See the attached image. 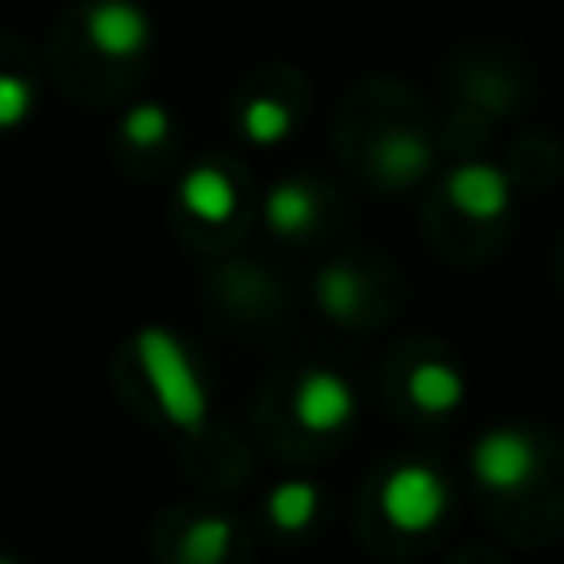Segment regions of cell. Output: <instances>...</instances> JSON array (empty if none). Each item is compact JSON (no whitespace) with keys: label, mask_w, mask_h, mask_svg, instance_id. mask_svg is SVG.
Masks as SVG:
<instances>
[{"label":"cell","mask_w":564,"mask_h":564,"mask_svg":"<svg viewBox=\"0 0 564 564\" xmlns=\"http://www.w3.org/2000/svg\"><path fill=\"white\" fill-rule=\"evenodd\" d=\"M137 366L145 375V388L154 397V405L163 410L167 423H176L181 432H198L207 423V388L185 352V344L163 330V326H141L132 339Z\"/></svg>","instance_id":"obj_1"},{"label":"cell","mask_w":564,"mask_h":564,"mask_svg":"<svg viewBox=\"0 0 564 564\" xmlns=\"http://www.w3.org/2000/svg\"><path fill=\"white\" fill-rule=\"evenodd\" d=\"M379 511L401 533H423L445 516V480L427 463H401L379 485Z\"/></svg>","instance_id":"obj_2"},{"label":"cell","mask_w":564,"mask_h":564,"mask_svg":"<svg viewBox=\"0 0 564 564\" xmlns=\"http://www.w3.org/2000/svg\"><path fill=\"white\" fill-rule=\"evenodd\" d=\"M471 471H476L480 485L511 494V489L529 485V476L538 471V449H533V441L524 432L494 427L471 445Z\"/></svg>","instance_id":"obj_3"},{"label":"cell","mask_w":564,"mask_h":564,"mask_svg":"<svg viewBox=\"0 0 564 564\" xmlns=\"http://www.w3.org/2000/svg\"><path fill=\"white\" fill-rule=\"evenodd\" d=\"M291 410L300 419L304 432H339L352 414H357V397L352 383L339 370H304L291 397Z\"/></svg>","instance_id":"obj_4"},{"label":"cell","mask_w":564,"mask_h":564,"mask_svg":"<svg viewBox=\"0 0 564 564\" xmlns=\"http://www.w3.org/2000/svg\"><path fill=\"white\" fill-rule=\"evenodd\" d=\"M84 31L101 57H137L150 44V18L132 0H97L84 18Z\"/></svg>","instance_id":"obj_5"},{"label":"cell","mask_w":564,"mask_h":564,"mask_svg":"<svg viewBox=\"0 0 564 564\" xmlns=\"http://www.w3.org/2000/svg\"><path fill=\"white\" fill-rule=\"evenodd\" d=\"M445 194L467 220H498L511 203V181L494 163H463L449 172Z\"/></svg>","instance_id":"obj_6"},{"label":"cell","mask_w":564,"mask_h":564,"mask_svg":"<svg viewBox=\"0 0 564 564\" xmlns=\"http://www.w3.org/2000/svg\"><path fill=\"white\" fill-rule=\"evenodd\" d=\"M181 207L203 220V225H225L234 212H238V189L234 181L216 167V163H194L185 176H181V189H176Z\"/></svg>","instance_id":"obj_7"},{"label":"cell","mask_w":564,"mask_h":564,"mask_svg":"<svg viewBox=\"0 0 564 564\" xmlns=\"http://www.w3.org/2000/svg\"><path fill=\"white\" fill-rule=\"evenodd\" d=\"M432 163V145L414 132V128H392L375 141V167L388 185H410L427 172Z\"/></svg>","instance_id":"obj_8"},{"label":"cell","mask_w":564,"mask_h":564,"mask_svg":"<svg viewBox=\"0 0 564 564\" xmlns=\"http://www.w3.org/2000/svg\"><path fill=\"white\" fill-rule=\"evenodd\" d=\"M405 392L423 414H449V410L463 405L467 383L449 361H419L405 379Z\"/></svg>","instance_id":"obj_9"},{"label":"cell","mask_w":564,"mask_h":564,"mask_svg":"<svg viewBox=\"0 0 564 564\" xmlns=\"http://www.w3.org/2000/svg\"><path fill=\"white\" fill-rule=\"evenodd\" d=\"M264 220H269V229L282 234V238L308 234L313 220H317V198H313V189L300 185V181L278 185V189L269 194V203H264Z\"/></svg>","instance_id":"obj_10"},{"label":"cell","mask_w":564,"mask_h":564,"mask_svg":"<svg viewBox=\"0 0 564 564\" xmlns=\"http://www.w3.org/2000/svg\"><path fill=\"white\" fill-rule=\"evenodd\" d=\"M317 304H322V313L326 317H352L361 304H366V282H361V273L357 269H348V264H326L322 273H317Z\"/></svg>","instance_id":"obj_11"},{"label":"cell","mask_w":564,"mask_h":564,"mask_svg":"<svg viewBox=\"0 0 564 564\" xmlns=\"http://www.w3.org/2000/svg\"><path fill=\"white\" fill-rule=\"evenodd\" d=\"M317 516V485L313 480H278L269 494V520L286 533L308 529Z\"/></svg>","instance_id":"obj_12"},{"label":"cell","mask_w":564,"mask_h":564,"mask_svg":"<svg viewBox=\"0 0 564 564\" xmlns=\"http://www.w3.org/2000/svg\"><path fill=\"white\" fill-rule=\"evenodd\" d=\"M229 538H234V529H229L225 516H198V520L181 533L176 555H181L185 564H216V560L229 551Z\"/></svg>","instance_id":"obj_13"},{"label":"cell","mask_w":564,"mask_h":564,"mask_svg":"<svg viewBox=\"0 0 564 564\" xmlns=\"http://www.w3.org/2000/svg\"><path fill=\"white\" fill-rule=\"evenodd\" d=\"M291 123H295V115H291V106L286 101H278V97H251L247 106H242V132H247V141H256V145H278L286 132H291Z\"/></svg>","instance_id":"obj_14"},{"label":"cell","mask_w":564,"mask_h":564,"mask_svg":"<svg viewBox=\"0 0 564 564\" xmlns=\"http://www.w3.org/2000/svg\"><path fill=\"white\" fill-rule=\"evenodd\" d=\"M119 128H123L128 145H137V150H154V145L167 141V132H172V115H167V106H159V101H137V106L123 115Z\"/></svg>","instance_id":"obj_15"},{"label":"cell","mask_w":564,"mask_h":564,"mask_svg":"<svg viewBox=\"0 0 564 564\" xmlns=\"http://www.w3.org/2000/svg\"><path fill=\"white\" fill-rule=\"evenodd\" d=\"M31 106H35L31 84H26L22 75L0 70V132H4V128H18V123L31 115Z\"/></svg>","instance_id":"obj_16"}]
</instances>
